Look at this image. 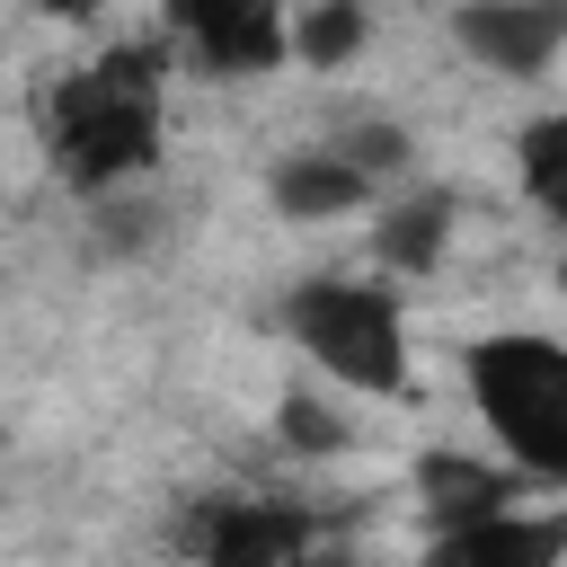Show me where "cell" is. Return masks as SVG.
Wrapping results in <instances>:
<instances>
[{
  "instance_id": "1",
  "label": "cell",
  "mask_w": 567,
  "mask_h": 567,
  "mask_svg": "<svg viewBox=\"0 0 567 567\" xmlns=\"http://www.w3.org/2000/svg\"><path fill=\"white\" fill-rule=\"evenodd\" d=\"M159 44H124L89 71H62L44 89V142L53 168L80 195H115L159 159Z\"/></svg>"
},
{
  "instance_id": "2",
  "label": "cell",
  "mask_w": 567,
  "mask_h": 567,
  "mask_svg": "<svg viewBox=\"0 0 567 567\" xmlns=\"http://www.w3.org/2000/svg\"><path fill=\"white\" fill-rule=\"evenodd\" d=\"M470 399L496 425V452L523 487L567 478V346L558 337H487L470 346Z\"/></svg>"
},
{
  "instance_id": "3",
  "label": "cell",
  "mask_w": 567,
  "mask_h": 567,
  "mask_svg": "<svg viewBox=\"0 0 567 567\" xmlns=\"http://www.w3.org/2000/svg\"><path fill=\"white\" fill-rule=\"evenodd\" d=\"M284 328L292 346L346 381V390H408V301L399 284H372V275H310L301 292H284Z\"/></svg>"
},
{
  "instance_id": "4",
  "label": "cell",
  "mask_w": 567,
  "mask_h": 567,
  "mask_svg": "<svg viewBox=\"0 0 567 567\" xmlns=\"http://www.w3.org/2000/svg\"><path fill=\"white\" fill-rule=\"evenodd\" d=\"M195 567H292L310 549V514L284 496H204L186 523Z\"/></svg>"
},
{
  "instance_id": "5",
  "label": "cell",
  "mask_w": 567,
  "mask_h": 567,
  "mask_svg": "<svg viewBox=\"0 0 567 567\" xmlns=\"http://www.w3.org/2000/svg\"><path fill=\"white\" fill-rule=\"evenodd\" d=\"M168 44L213 80H248V71L284 62V9H266V0H186V9H168Z\"/></svg>"
},
{
  "instance_id": "6",
  "label": "cell",
  "mask_w": 567,
  "mask_h": 567,
  "mask_svg": "<svg viewBox=\"0 0 567 567\" xmlns=\"http://www.w3.org/2000/svg\"><path fill=\"white\" fill-rule=\"evenodd\" d=\"M452 44H461L478 71L532 80V71H549V53L567 44V9H549V0H470V9H452Z\"/></svg>"
},
{
  "instance_id": "7",
  "label": "cell",
  "mask_w": 567,
  "mask_h": 567,
  "mask_svg": "<svg viewBox=\"0 0 567 567\" xmlns=\"http://www.w3.org/2000/svg\"><path fill=\"white\" fill-rule=\"evenodd\" d=\"M558 549H567V523H558V514L505 505V514H487V523L434 532L425 567H558Z\"/></svg>"
},
{
  "instance_id": "8",
  "label": "cell",
  "mask_w": 567,
  "mask_h": 567,
  "mask_svg": "<svg viewBox=\"0 0 567 567\" xmlns=\"http://www.w3.org/2000/svg\"><path fill=\"white\" fill-rule=\"evenodd\" d=\"M416 487H425V523L434 532H461V523H487L514 505V470L505 461H470V452H425L416 461Z\"/></svg>"
},
{
  "instance_id": "9",
  "label": "cell",
  "mask_w": 567,
  "mask_h": 567,
  "mask_svg": "<svg viewBox=\"0 0 567 567\" xmlns=\"http://www.w3.org/2000/svg\"><path fill=\"white\" fill-rule=\"evenodd\" d=\"M266 195H275V213H284V221H337V213H363L381 186H372V177H354V168H346V159L319 142V151H292V159H275Z\"/></svg>"
},
{
  "instance_id": "10",
  "label": "cell",
  "mask_w": 567,
  "mask_h": 567,
  "mask_svg": "<svg viewBox=\"0 0 567 567\" xmlns=\"http://www.w3.org/2000/svg\"><path fill=\"white\" fill-rule=\"evenodd\" d=\"M443 239H452V195H443V186L399 195V204L381 213V230H372V248H381L390 275H434V266H443Z\"/></svg>"
},
{
  "instance_id": "11",
  "label": "cell",
  "mask_w": 567,
  "mask_h": 567,
  "mask_svg": "<svg viewBox=\"0 0 567 567\" xmlns=\"http://www.w3.org/2000/svg\"><path fill=\"white\" fill-rule=\"evenodd\" d=\"M363 35H372V18H363L354 0H328V9H292V18H284V53H292V62H310V71L354 62V53H363Z\"/></svg>"
},
{
  "instance_id": "12",
  "label": "cell",
  "mask_w": 567,
  "mask_h": 567,
  "mask_svg": "<svg viewBox=\"0 0 567 567\" xmlns=\"http://www.w3.org/2000/svg\"><path fill=\"white\" fill-rule=\"evenodd\" d=\"M523 186H532L540 213L567 204V115H540V124L523 133Z\"/></svg>"
},
{
  "instance_id": "13",
  "label": "cell",
  "mask_w": 567,
  "mask_h": 567,
  "mask_svg": "<svg viewBox=\"0 0 567 567\" xmlns=\"http://www.w3.org/2000/svg\"><path fill=\"white\" fill-rule=\"evenodd\" d=\"M328 151H337V159H346L354 177H372V186L408 168V133H399V124H381V115H363V124H346V133H337Z\"/></svg>"
},
{
  "instance_id": "14",
  "label": "cell",
  "mask_w": 567,
  "mask_h": 567,
  "mask_svg": "<svg viewBox=\"0 0 567 567\" xmlns=\"http://www.w3.org/2000/svg\"><path fill=\"white\" fill-rule=\"evenodd\" d=\"M284 443H301V452H337V425H328V408H310V399H284Z\"/></svg>"
}]
</instances>
